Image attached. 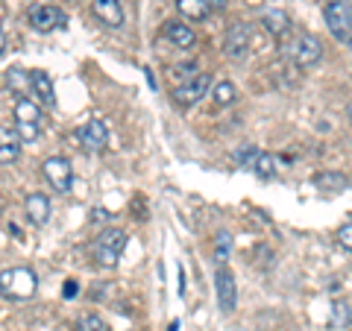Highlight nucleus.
Listing matches in <instances>:
<instances>
[{
    "label": "nucleus",
    "instance_id": "f257e3e1",
    "mask_svg": "<svg viewBox=\"0 0 352 331\" xmlns=\"http://www.w3.org/2000/svg\"><path fill=\"white\" fill-rule=\"evenodd\" d=\"M285 56H288V62L296 65V68H314L323 56V44L317 36H311V32L300 30L285 41Z\"/></svg>",
    "mask_w": 352,
    "mask_h": 331
},
{
    "label": "nucleus",
    "instance_id": "f03ea898",
    "mask_svg": "<svg viewBox=\"0 0 352 331\" xmlns=\"http://www.w3.org/2000/svg\"><path fill=\"white\" fill-rule=\"evenodd\" d=\"M38 288V279L30 267H12L0 273V293L6 299H30Z\"/></svg>",
    "mask_w": 352,
    "mask_h": 331
},
{
    "label": "nucleus",
    "instance_id": "7ed1b4c3",
    "mask_svg": "<svg viewBox=\"0 0 352 331\" xmlns=\"http://www.w3.org/2000/svg\"><path fill=\"white\" fill-rule=\"evenodd\" d=\"M124 249H126V231L115 229V226L103 229L100 235H97V240H94V258H97L100 267H115Z\"/></svg>",
    "mask_w": 352,
    "mask_h": 331
},
{
    "label": "nucleus",
    "instance_id": "20e7f679",
    "mask_svg": "<svg viewBox=\"0 0 352 331\" xmlns=\"http://www.w3.org/2000/svg\"><path fill=\"white\" fill-rule=\"evenodd\" d=\"M15 132L21 144L24 141H38L41 135V112L36 100H30V97H18L15 100Z\"/></svg>",
    "mask_w": 352,
    "mask_h": 331
},
{
    "label": "nucleus",
    "instance_id": "39448f33",
    "mask_svg": "<svg viewBox=\"0 0 352 331\" xmlns=\"http://www.w3.org/2000/svg\"><path fill=\"white\" fill-rule=\"evenodd\" d=\"M323 15H326V27L335 36V41L349 44V32H352V6H349V0H329Z\"/></svg>",
    "mask_w": 352,
    "mask_h": 331
},
{
    "label": "nucleus",
    "instance_id": "423d86ee",
    "mask_svg": "<svg viewBox=\"0 0 352 331\" xmlns=\"http://www.w3.org/2000/svg\"><path fill=\"white\" fill-rule=\"evenodd\" d=\"M208 88H212V76H208V73H194L191 80H185L182 85L173 88V103L182 106V109H188V106L203 100V97L208 94Z\"/></svg>",
    "mask_w": 352,
    "mask_h": 331
},
{
    "label": "nucleus",
    "instance_id": "0eeeda50",
    "mask_svg": "<svg viewBox=\"0 0 352 331\" xmlns=\"http://www.w3.org/2000/svg\"><path fill=\"white\" fill-rule=\"evenodd\" d=\"M223 53L229 59H247L250 53V27L244 24V21H235V24H229L226 36H223Z\"/></svg>",
    "mask_w": 352,
    "mask_h": 331
},
{
    "label": "nucleus",
    "instance_id": "6e6552de",
    "mask_svg": "<svg viewBox=\"0 0 352 331\" xmlns=\"http://www.w3.org/2000/svg\"><path fill=\"white\" fill-rule=\"evenodd\" d=\"M214 290H217V305L223 314H232L238 305V288H235V275L229 273L223 264L214 273Z\"/></svg>",
    "mask_w": 352,
    "mask_h": 331
},
{
    "label": "nucleus",
    "instance_id": "1a4fd4ad",
    "mask_svg": "<svg viewBox=\"0 0 352 331\" xmlns=\"http://www.w3.org/2000/svg\"><path fill=\"white\" fill-rule=\"evenodd\" d=\"M44 176H47V182L56 187L59 194H68L74 185V168H71V161L62 156H53L44 161Z\"/></svg>",
    "mask_w": 352,
    "mask_h": 331
},
{
    "label": "nucleus",
    "instance_id": "9d476101",
    "mask_svg": "<svg viewBox=\"0 0 352 331\" xmlns=\"http://www.w3.org/2000/svg\"><path fill=\"white\" fill-rule=\"evenodd\" d=\"M76 138H80V144L85 150H103L109 144V129L100 117H91L80 132H76Z\"/></svg>",
    "mask_w": 352,
    "mask_h": 331
},
{
    "label": "nucleus",
    "instance_id": "9b49d317",
    "mask_svg": "<svg viewBox=\"0 0 352 331\" xmlns=\"http://www.w3.org/2000/svg\"><path fill=\"white\" fill-rule=\"evenodd\" d=\"M30 24L38 32H50L65 24V15L56 6H36V9H30Z\"/></svg>",
    "mask_w": 352,
    "mask_h": 331
},
{
    "label": "nucleus",
    "instance_id": "f8f14e48",
    "mask_svg": "<svg viewBox=\"0 0 352 331\" xmlns=\"http://www.w3.org/2000/svg\"><path fill=\"white\" fill-rule=\"evenodd\" d=\"M27 80H30L32 94L38 97V103H41V106H47V109L56 106V97H53V80H50V73H47V71H32Z\"/></svg>",
    "mask_w": 352,
    "mask_h": 331
},
{
    "label": "nucleus",
    "instance_id": "ddd939ff",
    "mask_svg": "<svg viewBox=\"0 0 352 331\" xmlns=\"http://www.w3.org/2000/svg\"><path fill=\"white\" fill-rule=\"evenodd\" d=\"M21 159V138L15 129L0 126V164H15Z\"/></svg>",
    "mask_w": 352,
    "mask_h": 331
},
{
    "label": "nucleus",
    "instance_id": "4468645a",
    "mask_svg": "<svg viewBox=\"0 0 352 331\" xmlns=\"http://www.w3.org/2000/svg\"><path fill=\"white\" fill-rule=\"evenodd\" d=\"M164 38H168L170 44H176V47H194V41H197V36H194V30L191 27H185L182 21H164Z\"/></svg>",
    "mask_w": 352,
    "mask_h": 331
},
{
    "label": "nucleus",
    "instance_id": "2eb2a0df",
    "mask_svg": "<svg viewBox=\"0 0 352 331\" xmlns=\"http://www.w3.org/2000/svg\"><path fill=\"white\" fill-rule=\"evenodd\" d=\"M94 15L109 27H124V6H120V0H94Z\"/></svg>",
    "mask_w": 352,
    "mask_h": 331
},
{
    "label": "nucleus",
    "instance_id": "dca6fc26",
    "mask_svg": "<svg viewBox=\"0 0 352 331\" xmlns=\"http://www.w3.org/2000/svg\"><path fill=\"white\" fill-rule=\"evenodd\" d=\"M27 217L36 226H44L50 220V200L44 194H30L27 196Z\"/></svg>",
    "mask_w": 352,
    "mask_h": 331
},
{
    "label": "nucleus",
    "instance_id": "f3484780",
    "mask_svg": "<svg viewBox=\"0 0 352 331\" xmlns=\"http://www.w3.org/2000/svg\"><path fill=\"white\" fill-rule=\"evenodd\" d=\"M261 27L270 32V36H285V32H291V18L288 12H282V9H270V12L261 15Z\"/></svg>",
    "mask_w": 352,
    "mask_h": 331
},
{
    "label": "nucleus",
    "instance_id": "a211bd4d",
    "mask_svg": "<svg viewBox=\"0 0 352 331\" xmlns=\"http://www.w3.org/2000/svg\"><path fill=\"white\" fill-rule=\"evenodd\" d=\"M314 187H320V191H329V194H338V191H346V185H349V179L344 173H317L314 176Z\"/></svg>",
    "mask_w": 352,
    "mask_h": 331
},
{
    "label": "nucleus",
    "instance_id": "6ab92c4d",
    "mask_svg": "<svg viewBox=\"0 0 352 331\" xmlns=\"http://www.w3.org/2000/svg\"><path fill=\"white\" fill-rule=\"evenodd\" d=\"M176 9H179L185 18H191V21H203V18H208L206 0H176Z\"/></svg>",
    "mask_w": 352,
    "mask_h": 331
},
{
    "label": "nucleus",
    "instance_id": "aec40b11",
    "mask_svg": "<svg viewBox=\"0 0 352 331\" xmlns=\"http://www.w3.org/2000/svg\"><path fill=\"white\" fill-rule=\"evenodd\" d=\"M252 173L258 176V179H270L273 173H276V159L270 156V152H258V159L252 161V168H250Z\"/></svg>",
    "mask_w": 352,
    "mask_h": 331
},
{
    "label": "nucleus",
    "instance_id": "412c9836",
    "mask_svg": "<svg viewBox=\"0 0 352 331\" xmlns=\"http://www.w3.org/2000/svg\"><path fill=\"white\" fill-rule=\"evenodd\" d=\"M212 97H214L217 106H232V103L238 100V91H235L232 82H217L214 91H212Z\"/></svg>",
    "mask_w": 352,
    "mask_h": 331
},
{
    "label": "nucleus",
    "instance_id": "4be33fe9",
    "mask_svg": "<svg viewBox=\"0 0 352 331\" xmlns=\"http://www.w3.org/2000/svg\"><path fill=\"white\" fill-rule=\"evenodd\" d=\"M229 255H232V235H229V231H217L214 235V261L223 264Z\"/></svg>",
    "mask_w": 352,
    "mask_h": 331
},
{
    "label": "nucleus",
    "instance_id": "5701e85b",
    "mask_svg": "<svg viewBox=\"0 0 352 331\" xmlns=\"http://www.w3.org/2000/svg\"><path fill=\"white\" fill-rule=\"evenodd\" d=\"M329 326H332L335 331L349 326V305L346 302H335L332 305V319H329Z\"/></svg>",
    "mask_w": 352,
    "mask_h": 331
},
{
    "label": "nucleus",
    "instance_id": "b1692460",
    "mask_svg": "<svg viewBox=\"0 0 352 331\" xmlns=\"http://www.w3.org/2000/svg\"><path fill=\"white\" fill-rule=\"evenodd\" d=\"M76 331H109V326L97 314H85V317H80V328Z\"/></svg>",
    "mask_w": 352,
    "mask_h": 331
},
{
    "label": "nucleus",
    "instance_id": "393cba45",
    "mask_svg": "<svg viewBox=\"0 0 352 331\" xmlns=\"http://www.w3.org/2000/svg\"><path fill=\"white\" fill-rule=\"evenodd\" d=\"M258 152H261V150H256V147H241V150L235 152V161L241 164V168H252V161L258 159Z\"/></svg>",
    "mask_w": 352,
    "mask_h": 331
},
{
    "label": "nucleus",
    "instance_id": "a878e982",
    "mask_svg": "<svg viewBox=\"0 0 352 331\" xmlns=\"http://www.w3.org/2000/svg\"><path fill=\"white\" fill-rule=\"evenodd\" d=\"M197 68H200L197 62H182V65H176V68H173V80H179V82L191 80V76L197 73Z\"/></svg>",
    "mask_w": 352,
    "mask_h": 331
},
{
    "label": "nucleus",
    "instance_id": "bb28decb",
    "mask_svg": "<svg viewBox=\"0 0 352 331\" xmlns=\"http://www.w3.org/2000/svg\"><path fill=\"white\" fill-rule=\"evenodd\" d=\"M338 240L344 244V252H352V223L346 220L344 226H340V231H338Z\"/></svg>",
    "mask_w": 352,
    "mask_h": 331
},
{
    "label": "nucleus",
    "instance_id": "cd10ccee",
    "mask_svg": "<svg viewBox=\"0 0 352 331\" xmlns=\"http://www.w3.org/2000/svg\"><path fill=\"white\" fill-rule=\"evenodd\" d=\"M76 290H80V284H76L74 279H71V282H65V290H62V293H65V299H74Z\"/></svg>",
    "mask_w": 352,
    "mask_h": 331
},
{
    "label": "nucleus",
    "instance_id": "c85d7f7f",
    "mask_svg": "<svg viewBox=\"0 0 352 331\" xmlns=\"http://www.w3.org/2000/svg\"><path fill=\"white\" fill-rule=\"evenodd\" d=\"M208 12H220V9H226V0H206Z\"/></svg>",
    "mask_w": 352,
    "mask_h": 331
},
{
    "label": "nucleus",
    "instance_id": "c756f323",
    "mask_svg": "<svg viewBox=\"0 0 352 331\" xmlns=\"http://www.w3.org/2000/svg\"><path fill=\"white\" fill-rule=\"evenodd\" d=\"M94 220H109V217H112V214H109V212H103V208H94V214H91Z\"/></svg>",
    "mask_w": 352,
    "mask_h": 331
},
{
    "label": "nucleus",
    "instance_id": "7c9ffc66",
    "mask_svg": "<svg viewBox=\"0 0 352 331\" xmlns=\"http://www.w3.org/2000/svg\"><path fill=\"white\" fill-rule=\"evenodd\" d=\"M3 47H6V38H3V30H0V56H3Z\"/></svg>",
    "mask_w": 352,
    "mask_h": 331
}]
</instances>
